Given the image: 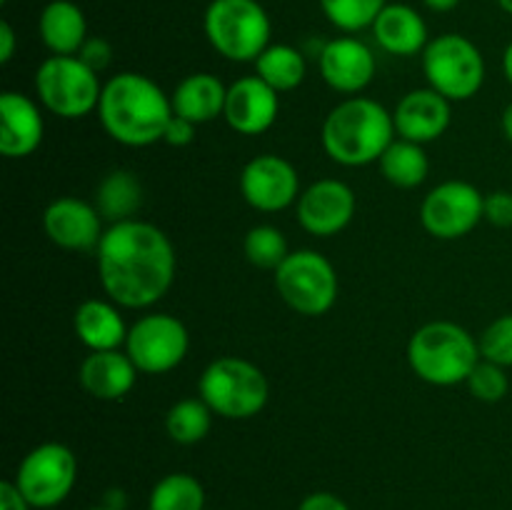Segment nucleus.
<instances>
[{
  "mask_svg": "<svg viewBox=\"0 0 512 510\" xmlns=\"http://www.w3.org/2000/svg\"><path fill=\"white\" fill-rule=\"evenodd\" d=\"M100 285L120 308L158 303L175 280V248L168 235L145 220L113 223L98 243Z\"/></svg>",
  "mask_w": 512,
  "mask_h": 510,
  "instance_id": "nucleus-1",
  "label": "nucleus"
},
{
  "mask_svg": "<svg viewBox=\"0 0 512 510\" xmlns=\"http://www.w3.org/2000/svg\"><path fill=\"white\" fill-rule=\"evenodd\" d=\"M98 118L115 143L145 148L163 140L173 118V103L153 78L128 70L103 85Z\"/></svg>",
  "mask_w": 512,
  "mask_h": 510,
  "instance_id": "nucleus-2",
  "label": "nucleus"
},
{
  "mask_svg": "<svg viewBox=\"0 0 512 510\" xmlns=\"http://www.w3.org/2000/svg\"><path fill=\"white\" fill-rule=\"evenodd\" d=\"M395 135L398 133H395L393 113H388L378 100L353 95L325 115L320 140L333 163L360 168V165L378 163Z\"/></svg>",
  "mask_w": 512,
  "mask_h": 510,
  "instance_id": "nucleus-3",
  "label": "nucleus"
},
{
  "mask_svg": "<svg viewBox=\"0 0 512 510\" xmlns=\"http://www.w3.org/2000/svg\"><path fill=\"white\" fill-rule=\"evenodd\" d=\"M480 343L453 320L420 325L408 343V363L420 380L450 388L468 380L480 363Z\"/></svg>",
  "mask_w": 512,
  "mask_h": 510,
  "instance_id": "nucleus-4",
  "label": "nucleus"
},
{
  "mask_svg": "<svg viewBox=\"0 0 512 510\" xmlns=\"http://www.w3.org/2000/svg\"><path fill=\"white\" fill-rule=\"evenodd\" d=\"M198 395L225 420H248L268 405L270 385L263 370L245 358L223 355L203 370Z\"/></svg>",
  "mask_w": 512,
  "mask_h": 510,
  "instance_id": "nucleus-5",
  "label": "nucleus"
},
{
  "mask_svg": "<svg viewBox=\"0 0 512 510\" xmlns=\"http://www.w3.org/2000/svg\"><path fill=\"white\" fill-rule=\"evenodd\" d=\"M203 25L215 53L233 63H255L273 33L268 13L258 0H213L205 10Z\"/></svg>",
  "mask_w": 512,
  "mask_h": 510,
  "instance_id": "nucleus-6",
  "label": "nucleus"
},
{
  "mask_svg": "<svg viewBox=\"0 0 512 510\" xmlns=\"http://www.w3.org/2000/svg\"><path fill=\"white\" fill-rule=\"evenodd\" d=\"M100 85L98 73L78 55H50L35 70V95L48 113L65 120H78L98 110Z\"/></svg>",
  "mask_w": 512,
  "mask_h": 510,
  "instance_id": "nucleus-7",
  "label": "nucleus"
},
{
  "mask_svg": "<svg viewBox=\"0 0 512 510\" xmlns=\"http://www.w3.org/2000/svg\"><path fill=\"white\" fill-rule=\"evenodd\" d=\"M423 73L428 88L438 90L450 103L470 100L485 83V58L470 38L445 33L425 45Z\"/></svg>",
  "mask_w": 512,
  "mask_h": 510,
  "instance_id": "nucleus-8",
  "label": "nucleus"
},
{
  "mask_svg": "<svg viewBox=\"0 0 512 510\" xmlns=\"http://www.w3.org/2000/svg\"><path fill=\"white\" fill-rule=\"evenodd\" d=\"M273 273L275 290L295 313L318 318L338 300V273L318 250H293Z\"/></svg>",
  "mask_w": 512,
  "mask_h": 510,
  "instance_id": "nucleus-9",
  "label": "nucleus"
},
{
  "mask_svg": "<svg viewBox=\"0 0 512 510\" xmlns=\"http://www.w3.org/2000/svg\"><path fill=\"white\" fill-rule=\"evenodd\" d=\"M78 480V460L63 443H43L18 465L13 483L33 508L48 510L63 503Z\"/></svg>",
  "mask_w": 512,
  "mask_h": 510,
  "instance_id": "nucleus-10",
  "label": "nucleus"
},
{
  "mask_svg": "<svg viewBox=\"0 0 512 510\" xmlns=\"http://www.w3.org/2000/svg\"><path fill=\"white\" fill-rule=\"evenodd\" d=\"M188 348V328L168 313H150L135 320L125 340V353L140 373L148 375H163L178 368L188 355Z\"/></svg>",
  "mask_w": 512,
  "mask_h": 510,
  "instance_id": "nucleus-11",
  "label": "nucleus"
},
{
  "mask_svg": "<svg viewBox=\"0 0 512 510\" xmlns=\"http://www.w3.org/2000/svg\"><path fill=\"white\" fill-rule=\"evenodd\" d=\"M485 220V195L465 180H445L425 195L420 223L433 238H465Z\"/></svg>",
  "mask_w": 512,
  "mask_h": 510,
  "instance_id": "nucleus-12",
  "label": "nucleus"
},
{
  "mask_svg": "<svg viewBox=\"0 0 512 510\" xmlns=\"http://www.w3.org/2000/svg\"><path fill=\"white\" fill-rule=\"evenodd\" d=\"M240 193L250 208L260 213H278L298 203L300 178L293 163L280 155L263 153L248 160L240 173Z\"/></svg>",
  "mask_w": 512,
  "mask_h": 510,
  "instance_id": "nucleus-13",
  "label": "nucleus"
},
{
  "mask_svg": "<svg viewBox=\"0 0 512 510\" xmlns=\"http://www.w3.org/2000/svg\"><path fill=\"white\" fill-rule=\"evenodd\" d=\"M355 205L358 200L348 183L323 178L315 180L300 193L298 203H295V215H298L300 228L308 230L310 235L330 238L348 228L355 215Z\"/></svg>",
  "mask_w": 512,
  "mask_h": 510,
  "instance_id": "nucleus-14",
  "label": "nucleus"
},
{
  "mask_svg": "<svg viewBox=\"0 0 512 510\" xmlns=\"http://www.w3.org/2000/svg\"><path fill=\"white\" fill-rule=\"evenodd\" d=\"M43 228L50 243L63 250H98L105 233L98 208L73 195L53 200L45 208Z\"/></svg>",
  "mask_w": 512,
  "mask_h": 510,
  "instance_id": "nucleus-15",
  "label": "nucleus"
},
{
  "mask_svg": "<svg viewBox=\"0 0 512 510\" xmlns=\"http://www.w3.org/2000/svg\"><path fill=\"white\" fill-rule=\"evenodd\" d=\"M375 68L373 50L353 35H340L320 50V75L335 93H363L373 83Z\"/></svg>",
  "mask_w": 512,
  "mask_h": 510,
  "instance_id": "nucleus-16",
  "label": "nucleus"
},
{
  "mask_svg": "<svg viewBox=\"0 0 512 510\" xmlns=\"http://www.w3.org/2000/svg\"><path fill=\"white\" fill-rule=\"evenodd\" d=\"M280 113V93H275L258 75H245L228 88L225 123L240 135H260L270 130Z\"/></svg>",
  "mask_w": 512,
  "mask_h": 510,
  "instance_id": "nucleus-17",
  "label": "nucleus"
},
{
  "mask_svg": "<svg viewBox=\"0 0 512 510\" xmlns=\"http://www.w3.org/2000/svg\"><path fill=\"white\" fill-rule=\"evenodd\" d=\"M45 120L33 98L15 90L0 95V153L5 158H28L43 143Z\"/></svg>",
  "mask_w": 512,
  "mask_h": 510,
  "instance_id": "nucleus-18",
  "label": "nucleus"
},
{
  "mask_svg": "<svg viewBox=\"0 0 512 510\" xmlns=\"http://www.w3.org/2000/svg\"><path fill=\"white\" fill-rule=\"evenodd\" d=\"M395 133L413 143H433L450 125V100L433 88L410 90L393 110Z\"/></svg>",
  "mask_w": 512,
  "mask_h": 510,
  "instance_id": "nucleus-19",
  "label": "nucleus"
},
{
  "mask_svg": "<svg viewBox=\"0 0 512 510\" xmlns=\"http://www.w3.org/2000/svg\"><path fill=\"white\" fill-rule=\"evenodd\" d=\"M140 370L125 350H93L80 363L78 380L95 400H123L135 388Z\"/></svg>",
  "mask_w": 512,
  "mask_h": 510,
  "instance_id": "nucleus-20",
  "label": "nucleus"
},
{
  "mask_svg": "<svg viewBox=\"0 0 512 510\" xmlns=\"http://www.w3.org/2000/svg\"><path fill=\"white\" fill-rule=\"evenodd\" d=\"M373 35L385 53L403 55V58L423 53L425 45L430 43L423 15L405 3L385 5L375 18Z\"/></svg>",
  "mask_w": 512,
  "mask_h": 510,
  "instance_id": "nucleus-21",
  "label": "nucleus"
},
{
  "mask_svg": "<svg viewBox=\"0 0 512 510\" xmlns=\"http://www.w3.org/2000/svg\"><path fill=\"white\" fill-rule=\"evenodd\" d=\"M73 328L80 343L93 353V350H120L128 340V325L120 315L118 305L113 300L90 298L78 305L73 315Z\"/></svg>",
  "mask_w": 512,
  "mask_h": 510,
  "instance_id": "nucleus-22",
  "label": "nucleus"
},
{
  "mask_svg": "<svg viewBox=\"0 0 512 510\" xmlns=\"http://www.w3.org/2000/svg\"><path fill=\"white\" fill-rule=\"evenodd\" d=\"M228 88L213 73H193L175 85L170 103L173 113L195 125L210 123L225 113Z\"/></svg>",
  "mask_w": 512,
  "mask_h": 510,
  "instance_id": "nucleus-23",
  "label": "nucleus"
},
{
  "mask_svg": "<svg viewBox=\"0 0 512 510\" xmlns=\"http://www.w3.org/2000/svg\"><path fill=\"white\" fill-rule=\"evenodd\" d=\"M38 33L53 55H78L88 40V23L73 0H50L40 13Z\"/></svg>",
  "mask_w": 512,
  "mask_h": 510,
  "instance_id": "nucleus-24",
  "label": "nucleus"
},
{
  "mask_svg": "<svg viewBox=\"0 0 512 510\" xmlns=\"http://www.w3.org/2000/svg\"><path fill=\"white\" fill-rule=\"evenodd\" d=\"M93 205L103 220H110V225L133 220L143 205V185L130 170H113L95 188Z\"/></svg>",
  "mask_w": 512,
  "mask_h": 510,
  "instance_id": "nucleus-25",
  "label": "nucleus"
},
{
  "mask_svg": "<svg viewBox=\"0 0 512 510\" xmlns=\"http://www.w3.org/2000/svg\"><path fill=\"white\" fill-rule=\"evenodd\" d=\"M380 173L395 188H418L420 183H425L428 178V155H425L423 145L413 143V140L398 138L388 145L383 155L378 160Z\"/></svg>",
  "mask_w": 512,
  "mask_h": 510,
  "instance_id": "nucleus-26",
  "label": "nucleus"
},
{
  "mask_svg": "<svg viewBox=\"0 0 512 510\" xmlns=\"http://www.w3.org/2000/svg\"><path fill=\"white\" fill-rule=\"evenodd\" d=\"M305 58L298 48L285 43L268 45L255 60V75L268 83L275 93L295 90L305 80Z\"/></svg>",
  "mask_w": 512,
  "mask_h": 510,
  "instance_id": "nucleus-27",
  "label": "nucleus"
},
{
  "mask_svg": "<svg viewBox=\"0 0 512 510\" xmlns=\"http://www.w3.org/2000/svg\"><path fill=\"white\" fill-rule=\"evenodd\" d=\"M148 510H205V490L190 473H170L153 485Z\"/></svg>",
  "mask_w": 512,
  "mask_h": 510,
  "instance_id": "nucleus-28",
  "label": "nucleus"
},
{
  "mask_svg": "<svg viewBox=\"0 0 512 510\" xmlns=\"http://www.w3.org/2000/svg\"><path fill=\"white\" fill-rule=\"evenodd\" d=\"M213 410L205 405L203 398L178 400L165 415V430L170 440L180 445H195L210 433L213 425Z\"/></svg>",
  "mask_w": 512,
  "mask_h": 510,
  "instance_id": "nucleus-29",
  "label": "nucleus"
},
{
  "mask_svg": "<svg viewBox=\"0 0 512 510\" xmlns=\"http://www.w3.org/2000/svg\"><path fill=\"white\" fill-rule=\"evenodd\" d=\"M245 258L263 270H275L290 255L288 240L275 225H255L245 233Z\"/></svg>",
  "mask_w": 512,
  "mask_h": 510,
  "instance_id": "nucleus-30",
  "label": "nucleus"
},
{
  "mask_svg": "<svg viewBox=\"0 0 512 510\" xmlns=\"http://www.w3.org/2000/svg\"><path fill=\"white\" fill-rule=\"evenodd\" d=\"M385 5H388L385 0H320L325 18L343 33L373 28Z\"/></svg>",
  "mask_w": 512,
  "mask_h": 510,
  "instance_id": "nucleus-31",
  "label": "nucleus"
},
{
  "mask_svg": "<svg viewBox=\"0 0 512 510\" xmlns=\"http://www.w3.org/2000/svg\"><path fill=\"white\" fill-rule=\"evenodd\" d=\"M465 385H468L470 395L478 398L480 403H500L510 390V380L503 365L490 363L485 358H480V363L468 375Z\"/></svg>",
  "mask_w": 512,
  "mask_h": 510,
  "instance_id": "nucleus-32",
  "label": "nucleus"
},
{
  "mask_svg": "<svg viewBox=\"0 0 512 510\" xmlns=\"http://www.w3.org/2000/svg\"><path fill=\"white\" fill-rule=\"evenodd\" d=\"M480 355L490 363L512 368V313L500 315L480 335Z\"/></svg>",
  "mask_w": 512,
  "mask_h": 510,
  "instance_id": "nucleus-33",
  "label": "nucleus"
},
{
  "mask_svg": "<svg viewBox=\"0 0 512 510\" xmlns=\"http://www.w3.org/2000/svg\"><path fill=\"white\" fill-rule=\"evenodd\" d=\"M485 220L495 228H512V193L495 190L485 195Z\"/></svg>",
  "mask_w": 512,
  "mask_h": 510,
  "instance_id": "nucleus-34",
  "label": "nucleus"
},
{
  "mask_svg": "<svg viewBox=\"0 0 512 510\" xmlns=\"http://www.w3.org/2000/svg\"><path fill=\"white\" fill-rule=\"evenodd\" d=\"M78 58L83 60L88 68H93L95 73H100V70L108 68L110 60H113V48H110V43L105 38H88L83 48H80Z\"/></svg>",
  "mask_w": 512,
  "mask_h": 510,
  "instance_id": "nucleus-35",
  "label": "nucleus"
},
{
  "mask_svg": "<svg viewBox=\"0 0 512 510\" xmlns=\"http://www.w3.org/2000/svg\"><path fill=\"white\" fill-rule=\"evenodd\" d=\"M195 128H198V125L173 113L168 128H165L163 140L168 145H173V148H185V145H190L195 140Z\"/></svg>",
  "mask_w": 512,
  "mask_h": 510,
  "instance_id": "nucleus-36",
  "label": "nucleus"
},
{
  "mask_svg": "<svg viewBox=\"0 0 512 510\" xmlns=\"http://www.w3.org/2000/svg\"><path fill=\"white\" fill-rule=\"evenodd\" d=\"M33 505L25 500V495L20 493L18 485L13 480H3L0 483V510H30Z\"/></svg>",
  "mask_w": 512,
  "mask_h": 510,
  "instance_id": "nucleus-37",
  "label": "nucleus"
},
{
  "mask_svg": "<svg viewBox=\"0 0 512 510\" xmlns=\"http://www.w3.org/2000/svg\"><path fill=\"white\" fill-rule=\"evenodd\" d=\"M298 510H350L343 498L333 493H310Z\"/></svg>",
  "mask_w": 512,
  "mask_h": 510,
  "instance_id": "nucleus-38",
  "label": "nucleus"
},
{
  "mask_svg": "<svg viewBox=\"0 0 512 510\" xmlns=\"http://www.w3.org/2000/svg\"><path fill=\"white\" fill-rule=\"evenodd\" d=\"M15 55V30L8 20L0 23V63H10Z\"/></svg>",
  "mask_w": 512,
  "mask_h": 510,
  "instance_id": "nucleus-39",
  "label": "nucleus"
},
{
  "mask_svg": "<svg viewBox=\"0 0 512 510\" xmlns=\"http://www.w3.org/2000/svg\"><path fill=\"white\" fill-rule=\"evenodd\" d=\"M425 5H428L430 10H435V13H448V10L458 8L460 0H423Z\"/></svg>",
  "mask_w": 512,
  "mask_h": 510,
  "instance_id": "nucleus-40",
  "label": "nucleus"
},
{
  "mask_svg": "<svg viewBox=\"0 0 512 510\" xmlns=\"http://www.w3.org/2000/svg\"><path fill=\"white\" fill-rule=\"evenodd\" d=\"M500 125H503L505 138H508L510 143H512V103L508 105V108L503 110V118H500Z\"/></svg>",
  "mask_w": 512,
  "mask_h": 510,
  "instance_id": "nucleus-41",
  "label": "nucleus"
},
{
  "mask_svg": "<svg viewBox=\"0 0 512 510\" xmlns=\"http://www.w3.org/2000/svg\"><path fill=\"white\" fill-rule=\"evenodd\" d=\"M503 70H505V78H508V83L512 85V40L503 53Z\"/></svg>",
  "mask_w": 512,
  "mask_h": 510,
  "instance_id": "nucleus-42",
  "label": "nucleus"
},
{
  "mask_svg": "<svg viewBox=\"0 0 512 510\" xmlns=\"http://www.w3.org/2000/svg\"><path fill=\"white\" fill-rule=\"evenodd\" d=\"M498 5L505 10V13L512 15V0H498Z\"/></svg>",
  "mask_w": 512,
  "mask_h": 510,
  "instance_id": "nucleus-43",
  "label": "nucleus"
},
{
  "mask_svg": "<svg viewBox=\"0 0 512 510\" xmlns=\"http://www.w3.org/2000/svg\"><path fill=\"white\" fill-rule=\"evenodd\" d=\"M88 510H113V508H108V505H98V508H88Z\"/></svg>",
  "mask_w": 512,
  "mask_h": 510,
  "instance_id": "nucleus-44",
  "label": "nucleus"
},
{
  "mask_svg": "<svg viewBox=\"0 0 512 510\" xmlns=\"http://www.w3.org/2000/svg\"><path fill=\"white\" fill-rule=\"evenodd\" d=\"M0 3H5V0H0Z\"/></svg>",
  "mask_w": 512,
  "mask_h": 510,
  "instance_id": "nucleus-45",
  "label": "nucleus"
}]
</instances>
